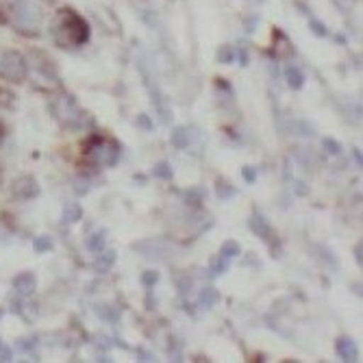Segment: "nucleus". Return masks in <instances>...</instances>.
I'll use <instances>...</instances> for the list:
<instances>
[{"mask_svg": "<svg viewBox=\"0 0 363 363\" xmlns=\"http://www.w3.org/2000/svg\"><path fill=\"white\" fill-rule=\"evenodd\" d=\"M244 179H246L248 183H252V181L257 179V172H255L250 166H246V168H244Z\"/></svg>", "mask_w": 363, "mask_h": 363, "instance_id": "nucleus-20", "label": "nucleus"}, {"mask_svg": "<svg viewBox=\"0 0 363 363\" xmlns=\"http://www.w3.org/2000/svg\"><path fill=\"white\" fill-rule=\"evenodd\" d=\"M172 144L177 148H185L189 144V135H187V130L185 128H177L174 133H172Z\"/></svg>", "mask_w": 363, "mask_h": 363, "instance_id": "nucleus-14", "label": "nucleus"}, {"mask_svg": "<svg viewBox=\"0 0 363 363\" xmlns=\"http://www.w3.org/2000/svg\"><path fill=\"white\" fill-rule=\"evenodd\" d=\"M233 194H235L233 187H228L226 183H218V196H220V198H224V201H226V198H230Z\"/></svg>", "mask_w": 363, "mask_h": 363, "instance_id": "nucleus-17", "label": "nucleus"}, {"mask_svg": "<svg viewBox=\"0 0 363 363\" xmlns=\"http://www.w3.org/2000/svg\"><path fill=\"white\" fill-rule=\"evenodd\" d=\"M52 35L61 46H81L89 38V26L81 16L65 9L52 22Z\"/></svg>", "mask_w": 363, "mask_h": 363, "instance_id": "nucleus-1", "label": "nucleus"}, {"mask_svg": "<svg viewBox=\"0 0 363 363\" xmlns=\"http://www.w3.org/2000/svg\"><path fill=\"white\" fill-rule=\"evenodd\" d=\"M28 72V65H26V59L16 52V50H5L0 52V77L7 79V81H24Z\"/></svg>", "mask_w": 363, "mask_h": 363, "instance_id": "nucleus-3", "label": "nucleus"}, {"mask_svg": "<svg viewBox=\"0 0 363 363\" xmlns=\"http://www.w3.org/2000/svg\"><path fill=\"white\" fill-rule=\"evenodd\" d=\"M50 248H52V242H50V238H38V240H35V250H38V252L50 250Z\"/></svg>", "mask_w": 363, "mask_h": 363, "instance_id": "nucleus-16", "label": "nucleus"}, {"mask_svg": "<svg viewBox=\"0 0 363 363\" xmlns=\"http://www.w3.org/2000/svg\"><path fill=\"white\" fill-rule=\"evenodd\" d=\"M13 287H16L20 294H30L33 289H35V277L28 274V272H24V274L16 277V281H13Z\"/></svg>", "mask_w": 363, "mask_h": 363, "instance_id": "nucleus-7", "label": "nucleus"}, {"mask_svg": "<svg viewBox=\"0 0 363 363\" xmlns=\"http://www.w3.org/2000/svg\"><path fill=\"white\" fill-rule=\"evenodd\" d=\"M11 22L16 30L24 35H38L44 22V11L35 0H18L11 9Z\"/></svg>", "mask_w": 363, "mask_h": 363, "instance_id": "nucleus-2", "label": "nucleus"}, {"mask_svg": "<svg viewBox=\"0 0 363 363\" xmlns=\"http://www.w3.org/2000/svg\"><path fill=\"white\" fill-rule=\"evenodd\" d=\"M81 216H83V211H81V207L79 205H74V203H70L68 207L63 209V220L65 222H77V220H81Z\"/></svg>", "mask_w": 363, "mask_h": 363, "instance_id": "nucleus-13", "label": "nucleus"}, {"mask_svg": "<svg viewBox=\"0 0 363 363\" xmlns=\"http://www.w3.org/2000/svg\"><path fill=\"white\" fill-rule=\"evenodd\" d=\"M337 352L344 361H354L357 359V346L350 337H342L337 342Z\"/></svg>", "mask_w": 363, "mask_h": 363, "instance_id": "nucleus-6", "label": "nucleus"}, {"mask_svg": "<svg viewBox=\"0 0 363 363\" xmlns=\"http://www.w3.org/2000/svg\"><path fill=\"white\" fill-rule=\"evenodd\" d=\"M324 148L331 152V155H340L342 152V146L337 142H333V140H324Z\"/></svg>", "mask_w": 363, "mask_h": 363, "instance_id": "nucleus-18", "label": "nucleus"}, {"mask_svg": "<svg viewBox=\"0 0 363 363\" xmlns=\"http://www.w3.org/2000/svg\"><path fill=\"white\" fill-rule=\"evenodd\" d=\"M218 301H220V294H218L216 289H203V291H201V305H203L205 309H211Z\"/></svg>", "mask_w": 363, "mask_h": 363, "instance_id": "nucleus-11", "label": "nucleus"}, {"mask_svg": "<svg viewBox=\"0 0 363 363\" xmlns=\"http://www.w3.org/2000/svg\"><path fill=\"white\" fill-rule=\"evenodd\" d=\"M91 155L98 163H101V166H116L118 159H120V148L111 140H98Z\"/></svg>", "mask_w": 363, "mask_h": 363, "instance_id": "nucleus-4", "label": "nucleus"}, {"mask_svg": "<svg viewBox=\"0 0 363 363\" xmlns=\"http://www.w3.org/2000/svg\"><path fill=\"white\" fill-rule=\"evenodd\" d=\"M157 279H159V274H157V272H146V274L142 277L144 285H152V283H157Z\"/></svg>", "mask_w": 363, "mask_h": 363, "instance_id": "nucleus-19", "label": "nucleus"}, {"mask_svg": "<svg viewBox=\"0 0 363 363\" xmlns=\"http://www.w3.org/2000/svg\"><path fill=\"white\" fill-rule=\"evenodd\" d=\"M105 235H107L105 230H101V233H94V235L87 240V248H89L91 252H96V255H98V252H101V250L105 248V242H107V240H105Z\"/></svg>", "mask_w": 363, "mask_h": 363, "instance_id": "nucleus-9", "label": "nucleus"}, {"mask_svg": "<svg viewBox=\"0 0 363 363\" xmlns=\"http://www.w3.org/2000/svg\"><path fill=\"white\" fill-rule=\"evenodd\" d=\"M250 228L255 230V233H257L263 242H272V238H274L270 224L266 222V218H261L259 213H255V216L250 218Z\"/></svg>", "mask_w": 363, "mask_h": 363, "instance_id": "nucleus-5", "label": "nucleus"}, {"mask_svg": "<svg viewBox=\"0 0 363 363\" xmlns=\"http://www.w3.org/2000/svg\"><path fill=\"white\" fill-rule=\"evenodd\" d=\"M303 81H305L303 72L298 68H294V65H289V68H287V83H289V87L291 89H301Z\"/></svg>", "mask_w": 363, "mask_h": 363, "instance_id": "nucleus-8", "label": "nucleus"}, {"mask_svg": "<svg viewBox=\"0 0 363 363\" xmlns=\"http://www.w3.org/2000/svg\"><path fill=\"white\" fill-rule=\"evenodd\" d=\"M218 57H220L222 61H226V63L230 61V52H228V50H224V52H222V55H218Z\"/></svg>", "mask_w": 363, "mask_h": 363, "instance_id": "nucleus-21", "label": "nucleus"}, {"mask_svg": "<svg viewBox=\"0 0 363 363\" xmlns=\"http://www.w3.org/2000/svg\"><path fill=\"white\" fill-rule=\"evenodd\" d=\"M116 261V252H103L98 255V261H96V270L98 272H107Z\"/></svg>", "mask_w": 363, "mask_h": 363, "instance_id": "nucleus-10", "label": "nucleus"}, {"mask_svg": "<svg viewBox=\"0 0 363 363\" xmlns=\"http://www.w3.org/2000/svg\"><path fill=\"white\" fill-rule=\"evenodd\" d=\"M240 255V244L238 242H224V246L220 248V257L222 259H233V257H238Z\"/></svg>", "mask_w": 363, "mask_h": 363, "instance_id": "nucleus-12", "label": "nucleus"}, {"mask_svg": "<svg viewBox=\"0 0 363 363\" xmlns=\"http://www.w3.org/2000/svg\"><path fill=\"white\" fill-rule=\"evenodd\" d=\"M152 174L155 177H159V179H172V168H170V163H166V161H161V163H157V168L152 170Z\"/></svg>", "mask_w": 363, "mask_h": 363, "instance_id": "nucleus-15", "label": "nucleus"}]
</instances>
